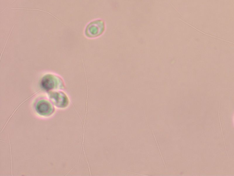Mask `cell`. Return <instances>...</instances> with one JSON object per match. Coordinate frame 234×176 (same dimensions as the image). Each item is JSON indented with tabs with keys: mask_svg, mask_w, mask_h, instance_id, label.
<instances>
[{
	"mask_svg": "<svg viewBox=\"0 0 234 176\" xmlns=\"http://www.w3.org/2000/svg\"><path fill=\"white\" fill-rule=\"evenodd\" d=\"M50 106L48 103L43 102L39 104L37 107L38 111L42 114H45L48 113L50 109Z\"/></svg>",
	"mask_w": 234,
	"mask_h": 176,
	"instance_id": "1",
	"label": "cell"
},
{
	"mask_svg": "<svg viewBox=\"0 0 234 176\" xmlns=\"http://www.w3.org/2000/svg\"><path fill=\"white\" fill-rule=\"evenodd\" d=\"M42 85L45 89L50 90V89H52V85H53L52 84V81L50 80L49 78H46V79H44V81H43Z\"/></svg>",
	"mask_w": 234,
	"mask_h": 176,
	"instance_id": "2",
	"label": "cell"
}]
</instances>
